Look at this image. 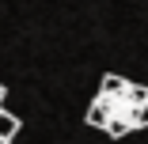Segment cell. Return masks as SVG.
I'll return each mask as SVG.
<instances>
[{
    "label": "cell",
    "instance_id": "1",
    "mask_svg": "<svg viewBox=\"0 0 148 144\" xmlns=\"http://www.w3.org/2000/svg\"><path fill=\"white\" fill-rule=\"evenodd\" d=\"M84 121L91 129H103L114 140H122L137 129H148V87H140V83H133L125 76L106 72L103 83H99L95 102L84 114Z\"/></svg>",
    "mask_w": 148,
    "mask_h": 144
},
{
    "label": "cell",
    "instance_id": "2",
    "mask_svg": "<svg viewBox=\"0 0 148 144\" xmlns=\"http://www.w3.org/2000/svg\"><path fill=\"white\" fill-rule=\"evenodd\" d=\"M15 133H19V118L15 114H8V110H0V140H15Z\"/></svg>",
    "mask_w": 148,
    "mask_h": 144
},
{
    "label": "cell",
    "instance_id": "3",
    "mask_svg": "<svg viewBox=\"0 0 148 144\" xmlns=\"http://www.w3.org/2000/svg\"><path fill=\"white\" fill-rule=\"evenodd\" d=\"M4 99H8V87L0 83V110H4Z\"/></svg>",
    "mask_w": 148,
    "mask_h": 144
},
{
    "label": "cell",
    "instance_id": "4",
    "mask_svg": "<svg viewBox=\"0 0 148 144\" xmlns=\"http://www.w3.org/2000/svg\"><path fill=\"white\" fill-rule=\"evenodd\" d=\"M0 144H8V140H0Z\"/></svg>",
    "mask_w": 148,
    "mask_h": 144
}]
</instances>
